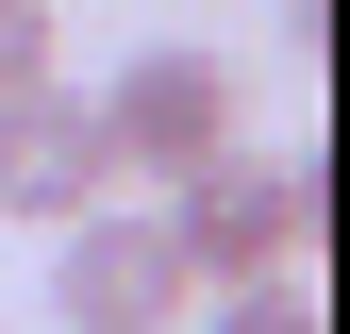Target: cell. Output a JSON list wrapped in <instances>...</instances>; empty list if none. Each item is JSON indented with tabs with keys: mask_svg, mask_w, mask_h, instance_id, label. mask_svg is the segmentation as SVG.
<instances>
[{
	"mask_svg": "<svg viewBox=\"0 0 350 334\" xmlns=\"http://www.w3.org/2000/svg\"><path fill=\"white\" fill-rule=\"evenodd\" d=\"M150 218H167V250H184L200 301H234V284H317L334 184H317V151H234V167H200V184H167Z\"/></svg>",
	"mask_w": 350,
	"mask_h": 334,
	"instance_id": "obj_1",
	"label": "cell"
},
{
	"mask_svg": "<svg viewBox=\"0 0 350 334\" xmlns=\"http://www.w3.org/2000/svg\"><path fill=\"white\" fill-rule=\"evenodd\" d=\"M83 117H100V151H117V201H167V184H200V167H234L250 151V84L234 51H200V34H150V51H117L100 84H83Z\"/></svg>",
	"mask_w": 350,
	"mask_h": 334,
	"instance_id": "obj_2",
	"label": "cell"
},
{
	"mask_svg": "<svg viewBox=\"0 0 350 334\" xmlns=\"http://www.w3.org/2000/svg\"><path fill=\"white\" fill-rule=\"evenodd\" d=\"M184 318H200V284L150 201H100L83 234H51V334H184Z\"/></svg>",
	"mask_w": 350,
	"mask_h": 334,
	"instance_id": "obj_3",
	"label": "cell"
},
{
	"mask_svg": "<svg viewBox=\"0 0 350 334\" xmlns=\"http://www.w3.org/2000/svg\"><path fill=\"white\" fill-rule=\"evenodd\" d=\"M100 201H117V151H100V117H83V84L0 101V218L17 234H83Z\"/></svg>",
	"mask_w": 350,
	"mask_h": 334,
	"instance_id": "obj_4",
	"label": "cell"
},
{
	"mask_svg": "<svg viewBox=\"0 0 350 334\" xmlns=\"http://www.w3.org/2000/svg\"><path fill=\"white\" fill-rule=\"evenodd\" d=\"M33 84H67V17L51 0H0V101H33Z\"/></svg>",
	"mask_w": 350,
	"mask_h": 334,
	"instance_id": "obj_5",
	"label": "cell"
},
{
	"mask_svg": "<svg viewBox=\"0 0 350 334\" xmlns=\"http://www.w3.org/2000/svg\"><path fill=\"white\" fill-rule=\"evenodd\" d=\"M184 334H317V284H234V301H200Z\"/></svg>",
	"mask_w": 350,
	"mask_h": 334,
	"instance_id": "obj_6",
	"label": "cell"
},
{
	"mask_svg": "<svg viewBox=\"0 0 350 334\" xmlns=\"http://www.w3.org/2000/svg\"><path fill=\"white\" fill-rule=\"evenodd\" d=\"M284 51H334V0H284Z\"/></svg>",
	"mask_w": 350,
	"mask_h": 334,
	"instance_id": "obj_7",
	"label": "cell"
}]
</instances>
